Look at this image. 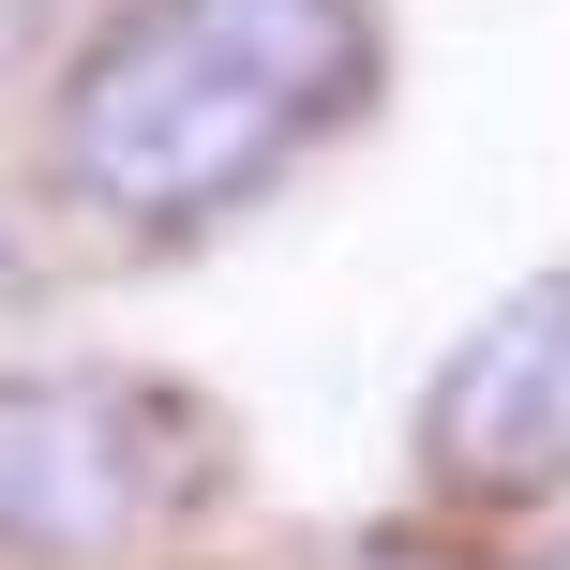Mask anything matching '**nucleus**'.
<instances>
[{"label":"nucleus","instance_id":"obj_1","mask_svg":"<svg viewBox=\"0 0 570 570\" xmlns=\"http://www.w3.org/2000/svg\"><path fill=\"white\" fill-rule=\"evenodd\" d=\"M375 76V0H106L46 60V196L120 256H180L285 196Z\"/></svg>","mask_w":570,"mask_h":570},{"label":"nucleus","instance_id":"obj_2","mask_svg":"<svg viewBox=\"0 0 570 570\" xmlns=\"http://www.w3.org/2000/svg\"><path fill=\"white\" fill-rule=\"evenodd\" d=\"M226 495V421L136 361H16L0 375V556L120 570Z\"/></svg>","mask_w":570,"mask_h":570},{"label":"nucleus","instance_id":"obj_3","mask_svg":"<svg viewBox=\"0 0 570 570\" xmlns=\"http://www.w3.org/2000/svg\"><path fill=\"white\" fill-rule=\"evenodd\" d=\"M421 465L465 511H525V495H570V256L525 271L481 331L435 361L421 391Z\"/></svg>","mask_w":570,"mask_h":570},{"label":"nucleus","instance_id":"obj_4","mask_svg":"<svg viewBox=\"0 0 570 570\" xmlns=\"http://www.w3.org/2000/svg\"><path fill=\"white\" fill-rule=\"evenodd\" d=\"M30 285H46V210H30V196H16V166H0V315H16Z\"/></svg>","mask_w":570,"mask_h":570},{"label":"nucleus","instance_id":"obj_5","mask_svg":"<svg viewBox=\"0 0 570 570\" xmlns=\"http://www.w3.org/2000/svg\"><path fill=\"white\" fill-rule=\"evenodd\" d=\"M525 570H570V525H556V541H541V556H525Z\"/></svg>","mask_w":570,"mask_h":570}]
</instances>
